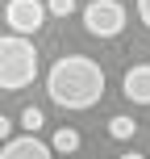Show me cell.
<instances>
[{"mask_svg":"<svg viewBox=\"0 0 150 159\" xmlns=\"http://www.w3.org/2000/svg\"><path fill=\"white\" fill-rule=\"evenodd\" d=\"M46 92L63 109H92L104 96V71L88 55H63L46 75Z\"/></svg>","mask_w":150,"mask_h":159,"instance_id":"6da1fadb","label":"cell"},{"mask_svg":"<svg viewBox=\"0 0 150 159\" xmlns=\"http://www.w3.org/2000/svg\"><path fill=\"white\" fill-rule=\"evenodd\" d=\"M38 75V46L21 34H4L0 38V88L4 92H21Z\"/></svg>","mask_w":150,"mask_h":159,"instance_id":"7a4b0ae2","label":"cell"},{"mask_svg":"<svg viewBox=\"0 0 150 159\" xmlns=\"http://www.w3.org/2000/svg\"><path fill=\"white\" fill-rule=\"evenodd\" d=\"M84 30L92 38H117L125 30V4H117V0H92L84 8Z\"/></svg>","mask_w":150,"mask_h":159,"instance_id":"3957f363","label":"cell"},{"mask_svg":"<svg viewBox=\"0 0 150 159\" xmlns=\"http://www.w3.org/2000/svg\"><path fill=\"white\" fill-rule=\"evenodd\" d=\"M4 21H8V30H17L21 38H29V34H38V30H42V21H46V8H42V0H8Z\"/></svg>","mask_w":150,"mask_h":159,"instance_id":"277c9868","label":"cell"},{"mask_svg":"<svg viewBox=\"0 0 150 159\" xmlns=\"http://www.w3.org/2000/svg\"><path fill=\"white\" fill-rule=\"evenodd\" d=\"M0 159H54V151H50L38 134H25V138H8Z\"/></svg>","mask_w":150,"mask_h":159,"instance_id":"5b68a950","label":"cell"},{"mask_svg":"<svg viewBox=\"0 0 150 159\" xmlns=\"http://www.w3.org/2000/svg\"><path fill=\"white\" fill-rule=\"evenodd\" d=\"M121 92L134 105H150V63H138L121 75Z\"/></svg>","mask_w":150,"mask_h":159,"instance_id":"8992f818","label":"cell"},{"mask_svg":"<svg viewBox=\"0 0 150 159\" xmlns=\"http://www.w3.org/2000/svg\"><path fill=\"white\" fill-rule=\"evenodd\" d=\"M50 151H63V155H71V151H79V130H71V126L54 130V143H50Z\"/></svg>","mask_w":150,"mask_h":159,"instance_id":"52a82bcc","label":"cell"},{"mask_svg":"<svg viewBox=\"0 0 150 159\" xmlns=\"http://www.w3.org/2000/svg\"><path fill=\"white\" fill-rule=\"evenodd\" d=\"M109 134L117 138V143H125V138H134V134H138V126H134L129 117H113V121H109Z\"/></svg>","mask_w":150,"mask_h":159,"instance_id":"ba28073f","label":"cell"},{"mask_svg":"<svg viewBox=\"0 0 150 159\" xmlns=\"http://www.w3.org/2000/svg\"><path fill=\"white\" fill-rule=\"evenodd\" d=\"M42 121H46V117H42V109H38V105H25V109H21V126L29 130V134H38V130H42Z\"/></svg>","mask_w":150,"mask_h":159,"instance_id":"9c48e42d","label":"cell"},{"mask_svg":"<svg viewBox=\"0 0 150 159\" xmlns=\"http://www.w3.org/2000/svg\"><path fill=\"white\" fill-rule=\"evenodd\" d=\"M42 8H46L50 17H71V13H75V0H46Z\"/></svg>","mask_w":150,"mask_h":159,"instance_id":"30bf717a","label":"cell"},{"mask_svg":"<svg viewBox=\"0 0 150 159\" xmlns=\"http://www.w3.org/2000/svg\"><path fill=\"white\" fill-rule=\"evenodd\" d=\"M138 17H142V25L150 30V0H138Z\"/></svg>","mask_w":150,"mask_h":159,"instance_id":"8fae6325","label":"cell"},{"mask_svg":"<svg viewBox=\"0 0 150 159\" xmlns=\"http://www.w3.org/2000/svg\"><path fill=\"white\" fill-rule=\"evenodd\" d=\"M8 134H13V121H8L4 113H0V138H8Z\"/></svg>","mask_w":150,"mask_h":159,"instance_id":"7c38bea8","label":"cell"},{"mask_svg":"<svg viewBox=\"0 0 150 159\" xmlns=\"http://www.w3.org/2000/svg\"><path fill=\"white\" fill-rule=\"evenodd\" d=\"M121 159H142V155H138V151H129V155H121Z\"/></svg>","mask_w":150,"mask_h":159,"instance_id":"4fadbf2b","label":"cell"}]
</instances>
